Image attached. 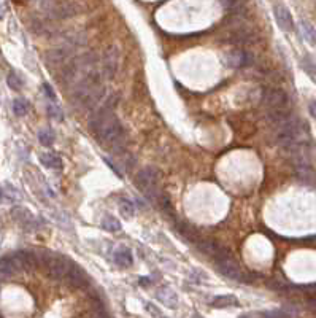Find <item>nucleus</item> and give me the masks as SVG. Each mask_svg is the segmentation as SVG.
Segmentation results:
<instances>
[{"label":"nucleus","mask_w":316,"mask_h":318,"mask_svg":"<svg viewBox=\"0 0 316 318\" xmlns=\"http://www.w3.org/2000/svg\"><path fill=\"white\" fill-rule=\"evenodd\" d=\"M89 127L92 135L96 137V140L104 145V147H112L113 150H118L123 147V126L116 118L113 107L105 105L100 110H97L92 115Z\"/></svg>","instance_id":"1"},{"label":"nucleus","mask_w":316,"mask_h":318,"mask_svg":"<svg viewBox=\"0 0 316 318\" xmlns=\"http://www.w3.org/2000/svg\"><path fill=\"white\" fill-rule=\"evenodd\" d=\"M38 269L43 271L49 279L62 280L67 276V271L70 268L72 261L67 260L62 255H53L46 250H35Z\"/></svg>","instance_id":"2"},{"label":"nucleus","mask_w":316,"mask_h":318,"mask_svg":"<svg viewBox=\"0 0 316 318\" xmlns=\"http://www.w3.org/2000/svg\"><path fill=\"white\" fill-rule=\"evenodd\" d=\"M40 6L46 18L53 21H64L78 13V6L70 0H41Z\"/></svg>","instance_id":"3"},{"label":"nucleus","mask_w":316,"mask_h":318,"mask_svg":"<svg viewBox=\"0 0 316 318\" xmlns=\"http://www.w3.org/2000/svg\"><path fill=\"white\" fill-rule=\"evenodd\" d=\"M159 180H160V172L155 167H145L142 169L135 177V185L139 186V190L148 197L150 201L155 202L159 199Z\"/></svg>","instance_id":"4"},{"label":"nucleus","mask_w":316,"mask_h":318,"mask_svg":"<svg viewBox=\"0 0 316 318\" xmlns=\"http://www.w3.org/2000/svg\"><path fill=\"white\" fill-rule=\"evenodd\" d=\"M215 264H216L218 271L221 274H224L226 277L234 279V280H246V276L242 272L240 266H238V263L234 260V255L230 252L223 256L215 258Z\"/></svg>","instance_id":"5"},{"label":"nucleus","mask_w":316,"mask_h":318,"mask_svg":"<svg viewBox=\"0 0 316 318\" xmlns=\"http://www.w3.org/2000/svg\"><path fill=\"white\" fill-rule=\"evenodd\" d=\"M262 104L269 110H283L289 105V97L283 89L267 88L262 92Z\"/></svg>","instance_id":"6"},{"label":"nucleus","mask_w":316,"mask_h":318,"mask_svg":"<svg viewBox=\"0 0 316 318\" xmlns=\"http://www.w3.org/2000/svg\"><path fill=\"white\" fill-rule=\"evenodd\" d=\"M70 53H72L70 48L61 45V46H57L54 49L46 51V53H45V62L51 68H62L64 65H67L68 62H70Z\"/></svg>","instance_id":"7"},{"label":"nucleus","mask_w":316,"mask_h":318,"mask_svg":"<svg viewBox=\"0 0 316 318\" xmlns=\"http://www.w3.org/2000/svg\"><path fill=\"white\" fill-rule=\"evenodd\" d=\"M65 279L75 288H86L89 285V277L86 276V272H84L78 264H75L73 261H72L70 268H68V271H67Z\"/></svg>","instance_id":"8"},{"label":"nucleus","mask_w":316,"mask_h":318,"mask_svg":"<svg viewBox=\"0 0 316 318\" xmlns=\"http://www.w3.org/2000/svg\"><path fill=\"white\" fill-rule=\"evenodd\" d=\"M273 14H275V19L277 24L280 25L281 30L285 32H291L294 29V21H293V16L289 13V10L285 5H277L273 8Z\"/></svg>","instance_id":"9"},{"label":"nucleus","mask_w":316,"mask_h":318,"mask_svg":"<svg viewBox=\"0 0 316 318\" xmlns=\"http://www.w3.org/2000/svg\"><path fill=\"white\" fill-rule=\"evenodd\" d=\"M104 72L107 75V78H113L116 70H118V64H119V53L116 48H110L105 56H104Z\"/></svg>","instance_id":"10"},{"label":"nucleus","mask_w":316,"mask_h":318,"mask_svg":"<svg viewBox=\"0 0 316 318\" xmlns=\"http://www.w3.org/2000/svg\"><path fill=\"white\" fill-rule=\"evenodd\" d=\"M19 269L16 266V261L13 255H6L3 258H0V279H6L11 277L13 274H16Z\"/></svg>","instance_id":"11"},{"label":"nucleus","mask_w":316,"mask_h":318,"mask_svg":"<svg viewBox=\"0 0 316 318\" xmlns=\"http://www.w3.org/2000/svg\"><path fill=\"white\" fill-rule=\"evenodd\" d=\"M113 260L119 268H131L132 263H134V256H132V252L129 250V248L121 247L115 252Z\"/></svg>","instance_id":"12"},{"label":"nucleus","mask_w":316,"mask_h":318,"mask_svg":"<svg viewBox=\"0 0 316 318\" xmlns=\"http://www.w3.org/2000/svg\"><path fill=\"white\" fill-rule=\"evenodd\" d=\"M248 53L246 51H240V49H234L230 51L229 56H227V62L230 67H243L248 64Z\"/></svg>","instance_id":"13"},{"label":"nucleus","mask_w":316,"mask_h":318,"mask_svg":"<svg viewBox=\"0 0 316 318\" xmlns=\"http://www.w3.org/2000/svg\"><path fill=\"white\" fill-rule=\"evenodd\" d=\"M40 161H41V164L48 169H61L62 167V159L59 158L56 153H41Z\"/></svg>","instance_id":"14"},{"label":"nucleus","mask_w":316,"mask_h":318,"mask_svg":"<svg viewBox=\"0 0 316 318\" xmlns=\"http://www.w3.org/2000/svg\"><path fill=\"white\" fill-rule=\"evenodd\" d=\"M238 299L232 295H224V296H216L215 299L211 301V306L216 309H224V307H237Z\"/></svg>","instance_id":"15"},{"label":"nucleus","mask_w":316,"mask_h":318,"mask_svg":"<svg viewBox=\"0 0 316 318\" xmlns=\"http://www.w3.org/2000/svg\"><path fill=\"white\" fill-rule=\"evenodd\" d=\"M158 299H159L164 306L172 307V309H173V307L176 306V303H178V298H176V295H175V291H172L170 288H162V290H159Z\"/></svg>","instance_id":"16"},{"label":"nucleus","mask_w":316,"mask_h":318,"mask_svg":"<svg viewBox=\"0 0 316 318\" xmlns=\"http://www.w3.org/2000/svg\"><path fill=\"white\" fill-rule=\"evenodd\" d=\"M299 27H301V32H302L304 38L309 41L313 48H316V30H315L313 25L309 21H301Z\"/></svg>","instance_id":"17"},{"label":"nucleus","mask_w":316,"mask_h":318,"mask_svg":"<svg viewBox=\"0 0 316 318\" xmlns=\"http://www.w3.org/2000/svg\"><path fill=\"white\" fill-rule=\"evenodd\" d=\"M13 217H14L16 221H19L21 225L25 226V228H29L30 225H33V217L25 209H21V207L13 209Z\"/></svg>","instance_id":"18"},{"label":"nucleus","mask_w":316,"mask_h":318,"mask_svg":"<svg viewBox=\"0 0 316 318\" xmlns=\"http://www.w3.org/2000/svg\"><path fill=\"white\" fill-rule=\"evenodd\" d=\"M302 68L310 75V78L316 83V61L310 54H305L302 57Z\"/></svg>","instance_id":"19"},{"label":"nucleus","mask_w":316,"mask_h":318,"mask_svg":"<svg viewBox=\"0 0 316 318\" xmlns=\"http://www.w3.org/2000/svg\"><path fill=\"white\" fill-rule=\"evenodd\" d=\"M13 111H14V115L16 116H24V115H27V111H29V100L27 99H16L13 102Z\"/></svg>","instance_id":"20"},{"label":"nucleus","mask_w":316,"mask_h":318,"mask_svg":"<svg viewBox=\"0 0 316 318\" xmlns=\"http://www.w3.org/2000/svg\"><path fill=\"white\" fill-rule=\"evenodd\" d=\"M54 139H56V135H54V131L51 127H45L38 132V140H40L41 145H53Z\"/></svg>","instance_id":"21"},{"label":"nucleus","mask_w":316,"mask_h":318,"mask_svg":"<svg viewBox=\"0 0 316 318\" xmlns=\"http://www.w3.org/2000/svg\"><path fill=\"white\" fill-rule=\"evenodd\" d=\"M119 212H121V215L124 218L131 220L134 217V213H135V207H134V204L129 199H123L121 202H119Z\"/></svg>","instance_id":"22"},{"label":"nucleus","mask_w":316,"mask_h":318,"mask_svg":"<svg viewBox=\"0 0 316 318\" xmlns=\"http://www.w3.org/2000/svg\"><path fill=\"white\" fill-rule=\"evenodd\" d=\"M102 228L105 231H110V233H118V231H121V223L115 217H105L104 221H102Z\"/></svg>","instance_id":"23"},{"label":"nucleus","mask_w":316,"mask_h":318,"mask_svg":"<svg viewBox=\"0 0 316 318\" xmlns=\"http://www.w3.org/2000/svg\"><path fill=\"white\" fill-rule=\"evenodd\" d=\"M6 83L8 86H10L11 89L14 91H19L22 86H24V80H22V76L19 73H16V72H10V75H8V78H6Z\"/></svg>","instance_id":"24"},{"label":"nucleus","mask_w":316,"mask_h":318,"mask_svg":"<svg viewBox=\"0 0 316 318\" xmlns=\"http://www.w3.org/2000/svg\"><path fill=\"white\" fill-rule=\"evenodd\" d=\"M262 317H277V318H286V317H293L296 314H291V312H285V311H272V312H264L261 314Z\"/></svg>","instance_id":"25"},{"label":"nucleus","mask_w":316,"mask_h":318,"mask_svg":"<svg viewBox=\"0 0 316 318\" xmlns=\"http://www.w3.org/2000/svg\"><path fill=\"white\" fill-rule=\"evenodd\" d=\"M48 113L53 116V118H57V119H62V111L59 110V107H56V105H48Z\"/></svg>","instance_id":"26"},{"label":"nucleus","mask_w":316,"mask_h":318,"mask_svg":"<svg viewBox=\"0 0 316 318\" xmlns=\"http://www.w3.org/2000/svg\"><path fill=\"white\" fill-rule=\"evenodd\" d=\"M43 89H45V94H46V96H48L49 99H53V100L56 99V94L53 92V88H51V86H49L48 83L43 84Z\"/></svg>","instance_id":"27"},{"label":"nucleus","mask_w":316,"mask_h":318,"mask_svg":"<svg viewBox=\"0 0 316 318\" xmlns=\"http://www.w3.org/2000/svg\"><path fill=\"white\" fill-rule=\"evenodd\" d=\"M234 2H235V0H221V5H223L224 6V10H230V6H232L234 5Z\"/></svg>","instance_id":"28"},{"label":"nucleus","mask_w":316,"mask_h":318,"mask_svg":"<svg viewBox=\"0 0 316 318\" xmlns=\"http://www.w3.org/2000/svg\"><path fill=\"white\" fill-rule=\"evenodd\" d=\"M310 113H312V116L316 118V102H313V104L310 105Z\"/></svg>","instance_id":"29"},{"label":"nucleus","mask_w":316,"mask_h":318,"mask_svg":"<svg viewBox=\"0 0 316 318\" xmlns=\"http://www.w3.org/2000/svg\"><path fill=\"white\" fill-rule=\"evenodd\" d=\"M147 309H148V311H151L155 315H162L160 312H156V311H155V306H153V304H148V306H147Z\"/></svg>","instance_id":"30"},{"label":"nucleus","mask_w":316,"mask_h":318,"mask_svg":"<svg viewBox=\"0 0 316 318\" xmlns=\"http://www.w3.org/2000/svg\"><path fill=\"white\" fill-rule=\"evenodd\" d=\"M3 14H5V8H3L2 5H0V19L3 18Z\"/></svg>","instance_id":"31"},{"label":"nucleus","mask_w":316,"mask_h":318,"mask_svg":"<svg viewBox=\"0 0 316 318\" xmlns=\"http://www.w3.org/2000/svg\"><path fill=\"white\" fill-rule=\"evenodd\" d=\"M0 201H2V190H0Z\"/></svg>","instance_id":"32"}]
</instances>
